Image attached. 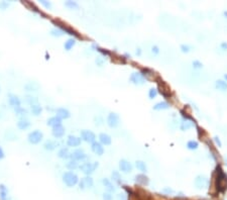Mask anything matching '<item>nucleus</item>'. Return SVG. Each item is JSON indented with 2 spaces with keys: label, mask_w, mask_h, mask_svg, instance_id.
<instances>
[{
  "label": "nucleus",
  "mask_w": 227,
  "mask_h": 200,
  "mask_svg": "<svg viewBox=\"0 0 227 200\" xmlns=\"http://www.w3.org/2000/svg\"><path fill=\"white\" fill-rule=\"evenodd\" d=\"M214 141H215V144L217 145L219 148H221V147H222V143H221V141H220V139H219L218 137H214Z\"/></svg>",
  "instance_id": "obj_47"
},
{
  "label": "nucleus",
  "mask_w": 227,
  "mask_h": 200,
  "mask_svg": "<svg viewBox=\"0 0 227 200\" xmlns=\"http://www.w3.org/2000/svg\"><path fill=\"white\" fill-rule=\"evenodd\" d=\"M96 64H98V65H99V66L101 67L102 65H103V62H102L100 59H96Z\"/></svg>",
  "instance_id": "obj_51"
},
{
  "label": "nucleus",
  "mask_w": 227,
  "mask_h": 200,
  "mask_svg": "<svg viewBox=\"0 0 227 200\" xmlns=\"http://www.w3.org/2000/svg\"><path fill=\"white\" fill-rule=\"evenodd\" d=\"M129 80L134 85H138V86L144 85L145 83V78L144 77V75H142L140 72H133L132 74L130 75Z\"/></svg>",
  "instance_id": "obj_8"
},
{
  "label": "nucleus",
  "mask_w": 227,
  "mask_h": 200,
  "mask_svg": "<svg viewBox=\"0 0 227 200\" xmlns=\"http://www.w3.org/2000/svg\"><path fill=\"white\" fill-rule=\"evenodd\" d=\"M66 167H67V169H69L70 171H74L78 168L79 166H78L77 161H75V160H70V161L66 164Z\"/></svg>",
  "instance_id": "obj_36"
},
{
  "label": "nucleus",
  "mask_w": 227,
  "mask_h": 200,
  "mask_svg": "<svg viewBox=\"0 0 227 200\" xmlns=\"http://www.w3.org/2000/svg\"><path fill=\"white\" fill-rule=\"evenodd\" d=\"M225 164H226V167H227V159L225 160Z\"/></svg>",
  "instance_id": "obj_55"
},
{
  "label": "nucleus",
  "mask_w": 227,
  "mask_h": 200,
  "mask_svg": "<svg viewBox=\"0 0 227 200\" xmlns=\"http://www.w3.org/2000/svg\"><path fill=\"white\" fill-rule=\"evenodd\" d=\"M168 108H170V104L167 101H160V102L153 105L152 107L153 110H166Z\"/></svg>",
  "instance_id": "obj_25"
},
{
  "label": "nucleus",
  "mask_w": 227,
  "mask_h": 200,
  "mask_svg": "<svg viewBox=\"0 0 227 200\" xmlns=\"http://www.w3.org/2000/svg\"><path fill=\"white\" fill-rule=\"evenodd\" d=\"M81 140L86 141V143L92 144L94 141H96V136L93 132L88 129H83L81 130Z\"/></svg>",
  "instance_id": "obj_9"
},
{
  "label": "nucleus",
  "mask_w": 227,
  "mask_h": 200,
  "mask_svg": "<svg viewBox=\"0 0 227 200\" xmlns=\"http://www.w3.org/2000/svg\"><path fill=\"white\" fill-rule=\"evenodd\" d=\"M58 157L63 160H67L71 157V153L69 151L68 148H62L60 151L58 152Z\"/></svg>",
  "instance_id": "obj_22"
},
{
  "label": "nucleus",
  "mask_w": 227,
  "mask_h": 200,
  "mask_svg": "<svg viewBox=\"0 0 227 200\" xmlns=\"http://www.w3.org/2000/svg\"><path fill=\"white\" fill-rule=\"evenodd\" d=\"M41 88V85L38 82H28L27 84L24 85V89L29 92H38Z\"/></svg>",
  "instance_id": "obj_18"
},
{
  "label": "nucleus",
  "mask_w": 227,
  "mask_h": 200,
  "mask_svg": "<svg viewBox=\"0 0 227 200\" xmlns=\"http://www.w3.org/2000/svg\"><path fill=\"white\" fill-rule=\"evenodd\" d=\"M50 35H53V36H56V38H60V36L64 35L66 34H65V31H63L61 30V28L57 27V28H53V30H51Z\"/></svg>",
  "instance_id": "obj_34"
},
{
  "label": "nucleus",
  "mask_w": 227,
  "mask_h": 200,
  "mask_svg": "<svg viewBox=\"0 0 227 200\" xmlns=\"http://www.w3.org/2000/svg\"><path fill=\"white\" fill-rule=\"evenodd\" d=\"M81 143H82L81 137H76V136H69V137H68L67 145H69V147L77 148V147H79V145H81Z\"/></svg>",
  "instance_id": "obj_12"
},
{
  "label": "nucleus",
  "mask_w": 227,
  "mask_h": 200,
  "mask_svg": "<svg viewBox=\"0 0 227 200\" xmlns=\"http://www.w3.org/2000/svg\"><path fill=\"white\" fill-rule=\"evenodd\" d=\"M9 5H10V3L6 2V1H3V2L0 3V8H1V9H6Z\"/></svg>",
  "instance_id": "obj_46"
},
{
  "label": "nucleus",
  "mask_w": 227,
  "mask_h": 200,
  "mask_svg": "<svg viewBox=\"0 0 227 200\" xmlns=\"http://www.w3.org/2000/svg\"><path fill=\"white\" fill-rule=\"evenodd\" d=\"M91 150L97 156H102L104 154V147L99 141H94V143L91 144Z\"/></svg>",
  "instance_id": "obj_13"
},
{
  "label": "nucleus",
  "mask_w": 227,
  "mask_h": 200,
  "mask_svg": "<svg viewBox=\"0 0 227 200\" xmlns=\"http://www.w3.org/2000/svg\"><path fill=\"white\" fill-rule=\"evenodd\" d=\"M223 15H224L227 18V11H226V10H225V11H223Z\"/></svg>",
  "instance_id": "obj_53"
},
{
  "label": "nucleus",
  "mask_w": 227,
  "mask_h": 200,
  "mask_svg": "<svg viewBox=\"0 0 227 200\" xmlns=\"http://www.w3.org/2000/svg\"><path fill=\"white\" fill-rule=\"evenodd\" d=\"M111 141H112V139H111V137L109 136V134L104 133H102L99 134V143L102 145H111Z\"/></svg>",
  "instance_id": "obj_19"
},
{
  "label": "nucleus",
  "mask_w": 227,
  "mask_h": 200,
  "mask_svg": "<svg viewBox=\"0 0 227 200\" xmlns=\"http://www.w3.org/2000/svg\"><path fill=\"white\" fill-rule=\"evenodd\" d=\"M120 119H119V115L115 113V112H110L107 116V124L109 127L111 129H115L119 125Z\"/></svg>",
  "instance_id": "obj_7"
},
{
  "label": "nucleus",
  "mask_w": 227,
  "mask_h": 200,
  "mask_svg": "<svg viewBox=\"0 0 227 200\" xmlns=\"http://www.w3.org/2000/svg\"><path fill=\"white\" fill-rule=\"evenodd\" d=\"M24 101L29 105H34V104L39 103L38 98L32 96V95H26V96H25V98H24Z\"/></svg>",
  "instance_id": "obj_35"
},
{
  "label": "nucleus",
  "mask_w": 227,
  "mask_h": 200,
  "mask_svg": "<svg viewBox=\"0 0 227 200\" xmlns=\"http://www.w3.org/2000/svg\"><path fill=\"white\" fill-rule=\"evenodd\" d=\"M152 53L155 55H159L160 54V48L157 46H152Z\"/></svg>",
  "instance_id": "obj_45"
},
{
  "label": "nucleus",
  "mask_w": 227,
  "mask_h": 200,
  "mask_svg": "<svg viewBox=\"0 0 227 200\" xmlns=\"http://www.w3.org/2000/svg\"><path fill=\"white\" fill-rule=\"evenodd\" d=\"M194 184H195V187L199 190H202L209 186L210 181L208 179V177L205 175H198L195 178V181H194Z\"/></svg>",
  "instance_id": "obj_5"
},
{
  "label": "nucleus",
  "mask_w": 227,
  "mask_h": 200,
  "mask_svg": "<svg viewBox=\"0 0 227 200\" xmlns=\"http://www.w3.org/2000/svg\"><path fill=\"white\" fill-rule=\"evenodd\" d=\"M102 198H103V200H112L113 196H112V193H109V192H104V193L102 194Z\"/></svg>",
  "instance_id": "obj_42"
},
{
  "label": "nucleus",
  "mask_w": 227,
  "mask_h": 200,
  "mask_svg": "<svg viewBox=\"0 0 227 200\" xmlns=\"http://www.w3.org/2000/svg\"><path fill=\"white\" fill-rule=\"evenodd\" d=\"M181 49V52L184 53V54H188L190 51H191V47L188 46V45H181L180 47Z\"/></svg>",
  "instance_id": "obj_41"
},
{
  "label": "nucleus",
  "mask_w": 227,
  "mask_h": 200,
  "mask_svg": "<svg viewBox=\"0 0 227 200\" xmlns=\"http://www.w3.org/2000/svg\"><path fill=\"white\" fill-rule=\"evenodd\" d=\"M65 6L68 7V8H70V9H74V10L79 9V7H80L79 4L76 1H70V0L65 2Z\"/></svg>",
  "instance_id": "obj_37"
},
{
  "label": "nucleus",
  "mask_w": 227,
  "mask_h": 200,
  "mask_svg": "<svg viewBox=\"0 0 227 200\" xmlns=\"http://www.w3.org/2000/svg\"><path fill=\"white\" fill-rule=\"evenodd\" d=\"M62 180H63L66 186L70 187V188L76 186V185L79 183V177L77 176L74 172H71V171L65 172L63 174V176H62Z\"/></svg>",
  "instance_id": "obj_1"
},
{
  "label": "nucleus",
  "mask_w": 227,
  "mask_h": 200,
  "mask_svg": "<svg viewBox=\"0 0 227 200\" xmlns=\"http://www.w3.org/2000/svg\"><path fill=\"white\" fill-rule=\"evenodd\" d=\"M117 200H127V197H126L125 194L120 193V194L117 195Z\"/></svg>",
  "instance_id": "obj_48"
},
{
  "label": "nucleus",
  "mask_w": 227,
  "mask_h": 200,
  "mask_svg": "<svg viewBox=\"0 0 227 200\" xmlns=\"http://www.w3.org/2000/svg\"><path fill=\"white\" fill-rule=\"evenodd\" d=\"M86 154L82 149H77L73 153H71V160H75V161H83L84 159H86Z\"/></svg>",
  "instance_id": "obj_10"
},
{
  "label": "nucleus",
  "mask_w": 227,
  "mask_h": 200,
  "mask_svg": "<svg viewBox=\"0 0 227 200\" xmlns=\"http://www.w3.org/2000/svg\"><path fill=\"white\" fill-rule=\"evenodd\" d=\"M98 166H99L98 162H92V163L88 162V163L82 164L81 166H79V168L86 176H90L91 174L94 173V171L98 168Z\"/></svg>",
  "instance_id": "obj_3"
},
{
  "label": "nucleus",
  "mask_w": 227,
  "mask_h": 200,
  "mask_svg": "<svg viewBox=\"0 0 227 200\" xmlns=\"http://www.w3.org/2000/svg\"><path fill=\"white\" fill-rule=\"evenodd\" d=\"M9 191L5 185H0V200H8Z\"/></svg>",
  "instance_id": "obj_23"
},
{
  "label": "nucleus",
  "mask_w": 227,
  "mask_h": 200,
  "mask_svg": "<svg viewBox=\"0 0 227 200\" xmlns=\"http://www.w3.org/2000/svg\"><path fill=\"white\" fill-rule=\"evenodd\" d=\"M52 134H53V137H56V139H61V137H63L65 134V129L62 125L53 127Z\"/></svg>",
  "instance_id": "obj_16"
},
{
  "label": "nucleus",
  "mask_w": 227,
  "mask_h": 200,
  "mask_svg": "<svg viewBox=\"0 0 227 200\" xmlns=\"http://www.w3.org/2000/svg\"><path fill=\"white\" fill-rule=\"evenodd\" d=\"M43 139V133L39 129H35L34 132L29 133L27 136V141L28 143H30L32 145H38L39 144Z\"/></svg>",
  "instance_id": "obj_4"
},
{
  "label": "nucleus",
  "mask_w": 227,
  "mask_h": 200,
  "mask_svg": "<svg viewBox=\"0 0 227 200\" xmlns=\"http://www.w3.org/2000/svg\"><path fill=\"white\" fill-rule=\"evenodd\" d=\"M56 114H57L56 116H58V117L61 118V119H67V118H69L71 116L70 111H69L67 108H64V107L57 108Z\"/></svg>",
  "instance_id": "obj_15"
},
{
  "label": "nucleus",
  "mask_w": 227,
  "mask_h": 200,
  "mask_svg": "<svg viewBox=\"0 0 227 200\" xmlns=\"http://www.w3.org/2000/svg\"><path fill=\"white\" fill-rule=\"evenodd\" d=\"M29 126H30V121L26 118H20L19 120L17 121V127H18V129H20V130L27 129Z\"/></svg>",
  "instance_id": "obj_20"
},
{
  "label": "nucleus",
  "mask_w": 227,
  "mask_h": 200,
  "mask_svg": "<svg viewBox=\"0 0 227 200\" xmlns=\"http://www.w3.org/2000/svg\"><path fill=\"white\" fill-rule=\"evenodd\" d=\"M163 192H164V194H168V195L174 194V193H175V191H174L172 188H170V187H164V188L163 189Z\"/></svg>",
  "instance_id": "obj_43"
},
{
  "label": "nucleus",
  "mask_w": 227,
  "mask_h": 200,
  "mask_svg": "<svg viewBox=\"0 0 227 200\" xmlns=\"http://www.w3.org/2000/svg\"><path fill=\"white\" fill-rule=\"evenodd\" d=\"M76 45V41H75V39H73V38H71V39H67V41L65 42V43H64V48H65V50L66 51H70L73 47H74Z\"/></svg>",
  "instance_id": "obj_33"
},
{
  "label": "nucleus",
  "mask_w": 227,
  "mask_h": 200,
  "mask_svg": "<svg viewBox=\"0 0 227 200\" xmlns=\"http://www.w3.org/2000/svg\"><path fill=\"white\" fill-rule=\"evenodd\" d=\"M215 87L220 91H227V82L224 80H217L215 82Z\"/></svg>",
  "instance_id": "obj_28"
},
{
  "label": "nucleus",
  "mask_w": 227,
  "mask_h": 200,
  "mask_svg": "<svg viewBox=\"0 0 227 200\" xmlns=\"http://www.w3.org/2000/svg\"><path fill=\"white\" fill-rule=\"evenodd\" d=\"M79 188L81 190H87V189H90L93 187L94 185V181L92 179V177L90 176H86L84 178H81V180H79Z\"/></svg>",
  "instance_id": "obj_6"
},
{
  "label": "nucleus",
  "mask_w": 227,
  "mask_h": 200,
  "mask_svg": "<svg viewBox=\"0 0 227 200\" xmlns=\"http://www.w3.org/2000/svg\"><path fill=\"white\" fill-rule=\"evenodd\" d=\"M157 95V90L156 88H151L148 90V97L149 99H155Z\"/></svg>",
  "instance_id": "obj_39"
},
{
  "label": "nucleus",
  "mask_w": 227,
  "mask_h": 200,
  "mask_svg": "<svg viewBox=\"0 0 227 200\" xmlns=\"http://www.w3.org/2000/svg\"><path fill=\"white\" fill-rule=\"evenodd\" d=\"M102 184L104 185V187L106 188V190H107V192H109V193H114L116 191L115 186L112 184V182L110 180L107 179V178H103V179H102Z\"/></svg>",
  "instance_id": "obj_17"
},
{
  "label": "nucleus",
  "mask_w": 227,
  "mask_h": 200,
  "mask_svg": "<svg viewBox=\"0 0 227 200\" xmlns=\"http://www.w3.org/2000/svg\"><path fill=\"white\" fill-rule=\"evenodd\" d=\"M193 126H194V122H193L192 119H184L183 122L181 123L180 129L183 130V132H185V130H188Z\"/></svg>",
  "instance_id": "obj_24"
},
{
  "label": "nucleus",
  "mask_w": 227,
  "mask_h": 200,
  "mask_svg": "<svg viewBox=\"0 0 227 200\" xmlns=\"http://www.w3.org/2000/svg\"><path fill=\"white\" fill-rule=\"evenodd\" d=\"M198 147H199V144L197 143L196 141H189L188 143H187V149H188V150H191V151L197 150Z\"/></svg>",
  "instance_id": "obj_38"
},
{
  "label": "nucleus",
  "mask_w": 227,
  "mask_h": 200,
  "mask_svg": "<svg viewBox=\"0 0 227 200\" xmlns=\"http://www.w3.org/2000/svg\"><path fill=\"white\" fill-rule=\"evenodd\" d=\"M111 179L113 182H115L117 185H120L122 182V180H121L122 178H121V176H120L118 171H113V172L111 173Z\"/></svg>",
  "instance_id": "obj_31"
},
{
  "label": "nucleus",
  "mask_w": 227,
  "mask_h": 200,
  "mask_svg": "<svg viewBox=\"0 0 227 200\" xmlns=\"http://www.w3.org/2000/svg\"><path fill=\"white\" fill-rule=\"evenodd\" d=\"M47 124L49 126H52V127L62 125V119L59 118L58 116H53V117H50L49 119H47Z\"/></svg>",
  "instance_id": "obj_21"
},
{
  "label": "nucleus",
  "mask_w": 227,
  "mask_h": 200,
  "mask_svg": "<svg viewBox=\"0 0 227 200\" xmlns=\"http://www.w3.org/2000/svg\"><path fill=\"white\" fill-rule=\"evenodd\" d=\"M135 167L138 171H140L142 173H146L148 172V167H146V164L144 161H136L135 162Z\"/></svg>",
  "instance_id": "obj_30"
},
{
  "label": "nucleus",
  "mask_w": 227,
  "mask_h": 200,
  "mask_svg": "<svg viewBox=\"0 0 227 200\" xmlns=\"http://www.w3.org/2000/svg\"><path fill=\"white\" fill-rule=\"evenodd\" d=\"M4 152H3V150H2V148L1 147H0V160H1V159H3V158H4Z\"/></svg>",
  "instance_id": "obj_50"
},
{
  "label": "nucleus",
  "mask_w": 227,
  "mask_h": 200,
  "mask_svg": "<svg viewBox=\"0 0 227 200\" xmlns=\"http://www.w3.org/2000/svg\"><path fill=\"white\" fill-rule=\"evenodd\" d=\"M223 77H224V79H225L224 81H226V82H227V74H224V76H223Z\"/></svg>",
  "instance_id": "obj_54"
},
{
  "label": "nucleus",
  "mask_w": 227,
  "mask_h": 200,
  "mask_svg": "<svg viewBox=\"0 0 227 200\" xmlns=\"http://www.w3.org/2000/svg\"><path fill=\"white\" fill-rule=\"evenodd\" d=\"M41 4H43V6L46 7V8H51L52 7V3L49 2V1H46V0H41Z\"/></svg>",
  "instance_id": "obj_44"
},
{
  "label": "nucleus",
  "mask_w": 227,
  "mask_h": 200,
  "mask_svg": "<svg viewBox=\"0 0 227 200\" xmlns=\"http://www.w3.org/2000/svg\"><path fill=\"white\" fill-rule=\"evenodd\" d=\"M14 112H15V114L17 116H20L21 118H25V116L27 115V110L21 106H18L16 108H14Z\"/></svg>",
  "instance_id": "obj_32"
},
{
  "label": "nucleus",
  "mask_w": 227,
  "mask_h": 200,
  "mask_svg": "<svg viewBox=\"0 0 227 200\" xmlns=\"http://www.w3.org/2000/svg\"><path fill=\"white\" fill-rule=\"evenodd\" d=\"M30 110H31V113L32 114L35 115V116H38V115H39V114L42 113L43 107L39 103H36V104H34V105H30Z\"/></svg>",
  "instance_id": "obj_29"
},
{
  "label": "nucleus",
  "mask_w": 227,
  "mask_h": 200,
  "mask_svg": "<svg viewBox=\"0 0 227 200\" xmlns=\"http://www.w3.org/2000/svg\"><path fill=\"white\" fill-rule=\"evenodd\" d=\"M136 55H137V56H140V55H141V50L140 48L136 49Z\"/></svg>",
  "instance_id": "obj_52"
},
{
  "label": "nucleus",
  "mask_w": 227,
  "mask_h": 200,
  "mask_svg": "<svg viewBox=\"0 0 227 200\" xmlns=\"http://www.w3.org/2000/svg\"><path fill=\"white\" fill-rule=\"evenodd\" d=\"M119 169L123 173H129L132 171V165L125 159H122L119 161Z\"/></svg>",
  "instance_id": "obj_11"
},
{
  "label": "nucleus",
  "mask_w": 227,
  "mask_h": 200,
  "mask_svg": "<svg viewBox=\"0 0 227 200\" xmlns=\"http://www.w3.org/2000/svg\"><path fill=\"white\" fill-rule=\"evenodd\" d=\"M220 48L223 50V51H227V43L226 42H222L220 43Z\"/></svg>",
  "instance_id": "obj_49"
},
{
  "label": "nucleus",
  "mask_w": 227,
  "mask_h": 200,
  "mask_svg": "<svg viewBox=\"0 0 227 200\" xmlns=\"http://www.w3.org/2000/svg\"><path fill=\"white\" fill-rule=\"evenodd\" d=\"M217 180H216V184H217V189L219 191H225L227 189V174L223 172V170L220 167H217Z\"/></svg>",
  "instance_id": "obj_2"
},
{
  "label": "nucleus",
  "mask_w": 227,
  "mask_h": 200,
  "mask_svg": "<svg viewBox=\"0 0 227 200\" xmlns=\"http://www.w3.org/2000/svg\"><path fill=\"white\" fill-rule=\"evenodd\" d=\"M43 148L47 151H54L55 149L58 148V143L55 141H47L45 144H43Z\"/></svg>",
  "instance_id": "obj_26"
},
{
  "label": "nucleus",
  "mask_w": 227,
  "mask_h": 200,
  "mask_svg": "<svg viewBox=\"0 0 227 200\" xmlns=\"http://www.w3.org/2000/svg\"><path fill=\"white\" fill-rule=\"evenodd\" d=\"M8 102L11 105L13 108H16L18 106H21V100L19 99V97L13 93H9L8 94Z\"/></svg>",
  "instance_id": "obj_14"
},
{
  "label": "nucleus",
  "mask_w": 227,
  "mask_h": 200,
  "mask_svg": "<svg viewBox=\"0 0 227 200\" xmlns=\"http://www.w3.org/2000/svg\"><path fill=\"white\" fill-rule=\"evenodd\" d=\"M192 65H193V68L194 69H202L203 68V64L201 63L200 61L198 60H195L192 62Z\"/></svg>",
  "instance_id": "obj_40"
},
{
  "label": "nucleus",
  "mask_w": 227,
  "mask_h": 200,
  "mask_svg": "<svg viewBox=\"0 0 227 200\" xmlns=\"http://www.w3.org/2000/svg\"><path fill=\"white\" fill-rule=\"evenodd\" d=\"M135 181H136L138 184H141V185H148L149 180H148V178L144 175V174H138V175L135 176Z\"/></svg>",
  "instance_id": "obj_27"
}]
</instances>
